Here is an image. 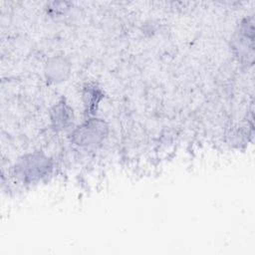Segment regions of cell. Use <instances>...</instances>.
<instances>
[{"label": "cell", "instance_id": "1", "mask_svg": "<svg viewBox=\"0 0 255 255\" xmlns=\"http://www.w3.org/2000/svg\"><path fill=\"white\" fill-rule=\"evenodd\" d=\"M52 170L51 159L42 152H33L22 156L16 164L17 176L27 183L37 182Z\"/></svg>", "mask_w": 255, "mask_h": 255}, {"label": "cell", "instance_id": "2", "mask_svg": "<svg viewBox=\"0 0 255 255\" xmlns=\"http://www.w3.org/2000/svg\"><path fill=\"white\" fill-rule=\"evenodd\" d=\"M108 126L100 119H90L72 132L73 141L83 147H98L108 135Z\"/></svg>", "mask_w": 255, "mask_h": 255}, {"label": "cell", "instance_id": "3", "mask_svg": "<svg viewBox=\"0 0 255 255\" xmlns=\"http://www.w3.org/2000/svg\"><path fill=\"white\" fill-rule=\"evenodd\" d=\"M70 73V64L63 57H55L51 59L46 66L45 74L49 81L58 83L65 81Z\"/></svg>", "mask_w": 255, "mask_h": 255}, {"label": "cell", "instance_id": "4", "mask_svg": "<svg viewBox=\"0 0 255 255\" xmlns=\"http://www.w3.org/2000/svg\"><path fill=\"white\" fill-rule=\"evenodd\" d=\"M73 110L64 101L56 104L51 111V121L56 129H64L73 122Z\"/></svg>", "mask_w": 255, "mask_h": 255}]
</instances>
